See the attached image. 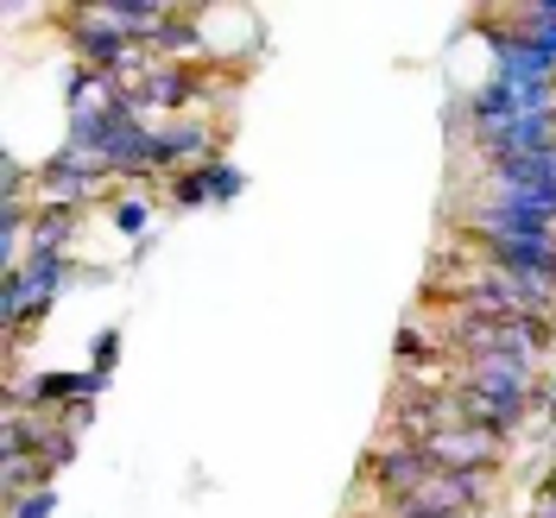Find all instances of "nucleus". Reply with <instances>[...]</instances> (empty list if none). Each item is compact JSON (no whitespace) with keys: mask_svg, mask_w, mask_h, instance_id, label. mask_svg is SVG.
I'll use <instances>...</instances> for the list:
<instances>
[{"mask_svg":"<svg viewBox=\"0 0 556 518\" xmlns=\"http://www.w3.org/2000/svg\"><path fill=\"white\" fill-rule=\"evenodd\" d=\"M203 172H208V197H215V203H235V197H241V184H247V172H241V165L215 159V165H203Z\"/></svg>","mask_w":556,"mask_h":518,"instance_id":"a211bd4d","label":"nucleus"},{"mask_svg":"<svg viewBox=\"0 0 556 518\" xmlns=\"http://www.w3.org/2000/svg\"><path fill=\"white\" fill-rule=\"evenodd\" d=\"M462 518H481V513H462Z\"/></svg>","mask_w":556,"mask_h":518,"instance_id":"393cba45","label":"nucleus"},{"mask_svg":"<svg viewBox=\"0 0 556 518\" xmlns=\"http://www.w3.org/2000/svg\"><path fill=\"white\" fill-rule=\"evenodd\" d=\"M531 518H556V493H551V487H538V493H531Z\"/></svg>","mask_w":556,"mask_h":518,"instance_id":"5701e85b","label":"nucleus"},{"mask_svg":"<svg viewBox=\"0 0 556 518\" xmlns=\"http://www.w3.org/2000/svg\"><path fill=\"white\" fill-rule=\"evenodd\" d=\"M544 487H551V493H556V468H551V481H544Z\"/></svg>","mask_w":556,"mask_h":518,"instance_id":"b1692460","label":"nucleus"},{"mask_svg":"<svg viewBox=\"0 0 556 518\" xmlns=\"http://www.w3.org/2000/svg\"><path fill=\"white\" fill-rule=\"evenodd\" d=\"M468 114H475V121H513V114L556 121V83L551 89H525V83H500V76H486L481 89L468 96Z\"/></svg>","mask_w":556,"mask_h":518,"instance_id":"9b49d317","label":"nucleus"},{"mask_svg":"<svg viewBox=\"0 0 556 518\" xmlns=\"http://www.w3.org/2000/svg\"><path fill=\"white\" fill-rule=\"evenodd\" d=\"M89 417H96V399H70L64 412H58V424H64L70 437H83V430H89Z\"/></svg>","mask_w":556,"mask_h":518,"instance_id":"412c9836","label":"nucleus"},{"mask_svg":"<svg viewBox=\"0 0 556 518\" xmlns=\"http://www.w3.org/2000/svg\"><path fill=\"white\" fill-rule=\"evenodd\" d=\"M437 475V462L424 443H399V437H380L374 450H367V481L386 493V506H399V500H412L417 487Z\"/></svg>","mask_w":556,"mask_h":518,"instance_id":"423d86ee","label":"nucleus"},{"mask_svg":"<svg viewBox=\"0 0 556 518\" xmlns=\"http://www.w3.org/2000/svg\"><path fill=\"white\" fill-rule=\"evenodd\" d=\"M215 159H222V134H215V127H203V121L159 127V139H152V177L197 172V165H215Z\"/></svg>","mask_w":556,"mask_h":518,"instance_id":"9d476101","label":"nucleus"},{"mask_svg":"<svg viewBox=\"0 0 556 518\" xmlns=\"http://www.w3.org/2000/svg\"><path fill=\"white\" fill-rule=\"evenodd\" d=\"M7 513H13V518H51V513H58V493H51V487H38V493H26V500H13Z\"/></svg>","mask_w":556,"mask_h":518,"instance_id":"aec40b11","label":"nucleus"},{"mask_svg":"<svg viewBox=\"0 0 556 518\" xmlns=\"http://www.w3.org/2000/svg\"><path fill=\"white\" fill-rule=\"evenodd\" d=\"M475 33L486 38V51H493V76L500 83H525V89H551L556 83V58L551 51H538V45H525L513 26H500L493 13L475 20Z\"/></svg>","mask_w":556,"mask_h":518,"instance_id":"39448f33","label":"nucleus"},{"mask_svg":"<svg viewBox=\"0 0 556 518\" xmlns=\"http://www.w3.org/2000/svg\"><path fill=\"white\" fill-rule=\"evenodd\" d=\"M45 468H51V475H58V468H70V462H76V437H70L64 424H58V430H51V443H45Z\"/></svg>","mask_w":556,"mask_h":518,"instance_id":"6ab92c4d","label":"nucleus"},{"mask_svg":"<svg viewBox=\"0 0 556 518\" xmlns=\"http://www.w3.org/2000/svg\"><path fill=\"white\" fill-rule=\"evenodd\" d=\"M0 487H7V506L26 500V493H38V487H51L45 455H0Z\"/></svg>","mask_w":556,"mask_h":518,"instance_id":"4468645a","label":"nucleus"},{"mask_svg":"<svg viewBox=\"0 0 556 518\" xmlns=\"http://www.w3.org/2000/svg\"><path fill=\"white\" fill-rule=\"evenodd\" d=\"M114 361H121V329H102V336H96V367L114 374Z\"/></svg>","mask_w":556,"mask_h":518,"instance_id":"4be33fe9","label":"nucleus"},{"mask_svg":"<svg viewBox=\"0 0 556 518\" xmlns=\"http://www.w3.org/2000/svg\"><path fill=\"white\" fill-rule=\"evenodd\" d=\"M551 392H556V380H551Z\"/></svg>","mask_w":556,"mask_h":518,"instance_id":"a878e982","label":"nucleus"},{"mask_svg":"<svg viewBox=\"0 0 556 518\" xmlns=\"http://www.w3.org/2000/svg\"><path fill=\"white\" fill-rule=\"evenodd\" d=\"M493 20L513 26L525 45H538V51L556 58V0H519V7H506V13H493Z\"/></svg>","mask_w":556,"mask_h":518,"instance_id":"f8f14e48","label":"nucleus"},{"mask_svg":"<svg viewBox=\"0 0 556 518\" xmlns=\"http://www.w3.org/2000/svg\"><path fill=\"white\" fill-rule=\"evenodd\" d=\"M455 386L462 392H481L506 412H531L538 405V361H519V354H481V361H462L455 367Z\"/></svg>","mask_w":556,"mask_h":518,"instance_id":"f03ea898","label":"nucleus"},{"mask_svg":"<svg viewBox=\"0 0 556 518\" xmlns=\"http://www.w3.org/2000/svg\"><path fill=\"white\" fill-rule=\"evenodd\" d=\"M424 450H430L437 468H455V475H493L500 455H506V437H493V430H481V424H455V430H437Z\"/></svg>","mask_w":556,"mask_h":518,"instance_id":"1a4fd4ad","label":"nucleus"},{"mask_svg":"<svg viewBox=\"0 0 556 518\" xmlns=\"http://www.w3.org/2000/svg\"><path fill=\"white\" fill-rule=\"evenodd\" d=\"M481 203H519V209L556 215V146L531 152V159L481 165Z\"/></svg>","mask_w":556,"mask_h":518,"instance_id":"f257e3e1","label":"nucleus"},{"mask_svg":"<svg viewBox=\"0 0 556 518\" xmlns=\"http://www.w3.org/2000/svg\"><path fill=\"white\" fill-rule=\"evenodd\" d=\"M172 203H177V209H203V203H215V197H208V172H203V165H197V172H177V177H172Z\"/></svg>","mask_w":556,"mask_h":518,"instance_id":"f3484780","label":"nucleus"},{"mask_svg":"<svg viewBox=\"0 0 556 518\" xmlns=\"http://www.w3.org/2000/svg\"><path fill=\"white\" fill-rule=\"evenodd\" d=\"M486 500H493V475H455V468H437L412 500H399V506H386V513L392 518H462V513H486Z\"/></svg>","mask_w":556,"mask_h":518,"instance_id":"7ed1b4c3","label":"nucleus"},{"mask_svg":"<svg viewBox=\"0 0 556 518\" xmlns=\"http://www.w3.org/2000/svg\"><path fill=\"white\" fill-rule=\"evenodd\" d=\"M197 96H203V76H197V64H159V58H152V64H146V76L127 89V108L146 121V114L190 108Z\"/></svg>","mask_w":556,"mask_h":518,"instance_id":"6e6552de","label":"nucleus"},{"mask_svg":"<svg viewBox=\"0 0 556 518\" xmlns=\"http://www.w3.org/2000/svg\"><path fill=\"white\" fill-rule=\"evenodd\" d=\"M108 184H114V177H108L89 152H70V146H64L58 159H45V165H38L33 209H76V215H83L96 197H108Z\"/></svg>","mask_w":556,"mask_h":518,"instance_id":"20e7f679","label":"nucleus"},{"mask_svg":"<svg viewBox=\"0 0 556 518\" xmlns=\"http://www.w3.org/2000/svg\"><path fill=\"white\" fill-rule=\"evenodd\" d=\"M172 51H203V33H197V20H184V13H177L172 26L159 33V45H152V58H159V64H172Z\"/></svg>","mask_w":556,"mask_h":518,"instance_id":"2eb2a0df","label":"nucleus"},{"mask_svg":"<svg viewBox=\"0 0 556 518\" xmlns=\"http://www.w3.org/2000/svg\"><path fill=\"white\" fill-rule=\"evenodd\" d=\"M83 20H96V26H108V33L134 38V45H159V33L172 26L184 7H172V0H89V7H76Z\"/></svg>","mask_w":556,"mask_h":518,"instance_id":"0eeeda50","label":"nucleus"},{"mask_svg":"<svg viewBox=\"0 0 556 518\" xmlns=\"http://www.w3.org/2000/svg\"><path fill=\"white\" fill-rule=\"evenodd\" d=\"M146 222H152V197H146V190H139V197H121V203H114V228H121L127 241L146 247Z\"/></svg>","mask_w":556,"mask_h":518,"instance_id":"dca6fc26","label":"nucleus"},{"mask_svg":"<svg viewBox=\"0 0 556 518\" xmlns=\"http://www.w3.org/2000/svg\"><path fill=\"white\" fill-rule=\"evenodd\" d=\"M76 209H33V228H26V241H33V253H64L70 235H76Z\"/></svg>","mask_w":556,"mask_h":518,"instance_id":"ddd939ff","label":"nucleus"}]
</instances>
